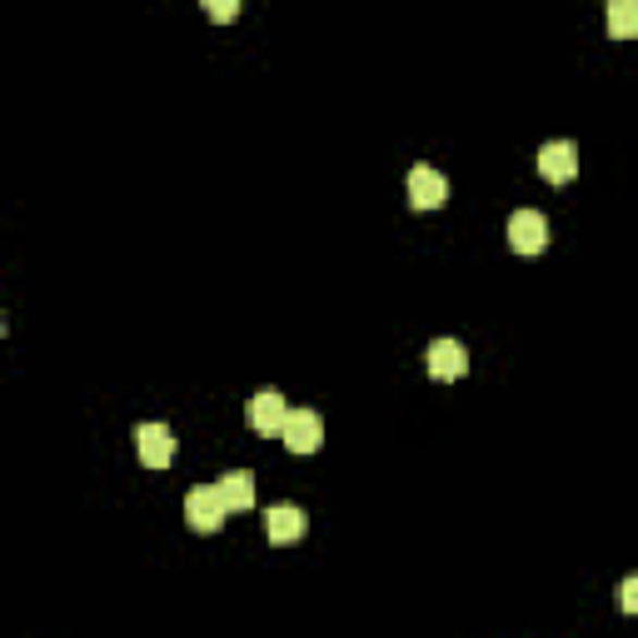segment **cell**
<instances>
[{
    "label": "cell",
    "mask_w": 638,
    "mask_h": 638,
    "mask_svg": "<svg viewBox=\"0 0 638 638\" xmlns=\"http://www.w3.org/2000/svg\"><path fill=\"white\" fill-rule=\"evenodd\" d=\"M225 514H230V504H225V494H220V484H195V489L185 494V519H189V529L214 533L220 524H225Z\"/></svg>",
    "instance_id": "cell-1"
},
{
    "label": "cell",
    "mask_w": 638,
    "mask_h": 638,
    "mask_svg": "<svg viewBox=\"0 0 638 638\" xmlns=\"http://www.w3.org/2000/svg\"><path fill=\"white\" fill-rule=\"evenodd\" d=\"M280 439H284V450L290 454H315L319 444H324V419H319L315 409H290Z\"/></svg>",
    "instance_id": "cell-2"
},
{
    "label": "cell",
    "mask_w": 638,
    "mask_h": 638,
    "mask_svg": "<svg viewBox=\"0 0 638 638\" xmlns=\"http://www.w3.org/2000/svg\"><path fill=\"white\" fill-rule=\"evenodd\" d=\"M409 205L414 210H444V205H450V180L439 175L434 165H414L409 170Z\"/></svg>",
    "instance_id": "cell-3"
},
{
    "label": "cell",
    "mask_w": 638,
    "mask_h": 638,
    "mask_svg": "<svg viewBox=\"0 0 638 638\" xmlns=\"http://www.w3.org/2000/svg\"><path fill=\"white\" fill-rule=\"evenodd\" d=\"M508 245L519 249V255H539L549 245V220L539 210H514L508 220Z\"/></svg>",
    "instance_id": "cell-4"
},
{
    "label": "cell",
    "mask_w": 638,
    "mask_h": 638,
    "mask_svg": "<svg viewBox=\"0 0 638 638\" xmlns=\"http://www.w3.org/2000/svg\"><path fill=\"white\" fill-rule=\"evenodd\" d=\"M135 450H140L145 469H165L175 459V434H170V425H140L135 429Z\"/></svg>",
    "instance_id": "cell-5"
},
{
    "label": "cell",
    "mask_w": 638,
    "mask_h": 638,
    "mask_svg": "<svg viewBox=\"0 0 638 638\" xmlns=\"http://www.w3.org/2000/svg\"><path fill=\"white\" fill-rule=\"evenodd\" d=\"M539 175L554 180V185L574 180V175H579V145H574V140H549L544 150H539Z\"/></svg>",
    "instance_id": "cell-6"
},
{
    "label": "cell",
    "mask_w": 638,
    "mask_h": 638,
    "mask_svg": "<svg viewBox=\"0 0 638 638\" xmlns=\"http://www.w3.org/2000/svg\"><path fill=\"white\" fill-rule=\"evenodd\" d=\"M284 419H290V404H284L280 390H260L249 400V429H260V434H280Z\"/></svg>",
    "instance_id": "cell-7"
},
{
    "label": "cell",
    "mask_w": 638,
    "mask_h": 638,
    "mask_svg": "<svg viewBox=\"0 0 638 638\" xmlns=\"http://www.w3.org/2000/svg\"><path fill=\"white\" fill-rule=\"evenodd\" d=\"M265 529H270V544H295V539H305L309 519L299 504H274L270 514H265Z\"/></svg>",
    "instance_id": "cell-8"
},
{
    "label": "cell",
    "mask_w": 638,
    "mask_h": 638,
    "mask_svg": "<svg viewBox=\"0 0 638 638\" xmlns=\"http://www.w3.org/2000/svg\"><path fill=\"white\" fill-rule=\"evenodd\" d=\"M425 359H429V375L434 379H464V369H469V355H464L459 340H434Z\"/></svg>",
    "instance_id": "cell-9"
},
{
    "label": "cell",
    "mask_w": 638,
    "mask_h": 638,
    "mask_svg": "<svg viewBox=\"0 0 638 638\" xmlns=\"http://www.w3.org/2000/svg\"><path fill=\"white\" fill-rule=\"evenodd\" d=\"M220 494H225V504H230V514H245V508H255V474L249 469H230L225 479H220Z\"/></svg>",
    "instance_id": "cell-10"
},
{
    "label": "cell",
    "mask_w": 638,
    "mask_h": 638,
    "mask_svg": "<svg viewBox=\"0 0 638 638\" xmlns=\"http://www.w3.org/2000/svg\"><path fill=\"white\" fill-rule=\"evenodd\" d=\"M609 36L614 40L638 36V0H609Z\"/></svg>",
    "instance_id": "cell-11"
},
{
    "label": "cell",
    "mask_w": 638,
    "mask_h": 638,
    "mask_svg": "<svg viewBox=\"0 0 638 638\" xmlns=\"http://www.w3.org/2000/svg\"><path fill=\"white\" fill-rule=\"evenodd\" d=\"M618 609L638 618V574H634V579H624V584H618Z\"/></svg>",
    "instance_id": "cell-12"
},
{
    "label": "cell",
    "mask_w": 638,
    "mask_h": 638,
    "mask_svg": "<svg viewBox=\"0 0 638 638\" xmlns=\"http://www.w3.org/2000/svg\"><path fill=\"white\" fill-rule=\"evenodd\" d=\"M210 15H214V21H235V15H240V5H235V0H214V5H210Z\"/></svg>",
    "instance_id": "cell-13"
}]
</instances>
